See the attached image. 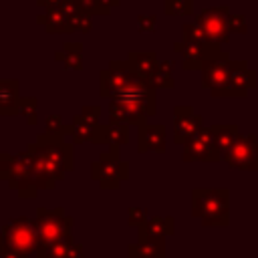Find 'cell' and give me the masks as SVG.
Instances as JSON below:
<instances>
[{
    "label": "cell",
    "instance_id": "6da1fadb",
    "mask_svg": "<svg viewBox=\"0 0 258 258\" xmlns=\"http://www.w3.org/2000/svg\"><path fill=\"white\" fill-rule=\"evenodd\" d=\"M34 155V167L30 179L16 189L20 200H34L40 189H52L64 173L73 169L75 153L73 143L64 137H54L48 133H38L34 143H28Z\"/></svg>",
    "mask_w": 258,
    "mask_h": 258
},
{
    "label": "cell",
    "instance_id": "7a4b0ae2",
    "mask_svg": "<svg viewBox=\"0 0 258 258\" xmlns=\"http://www.w3.org/2000/svg\"><path fill=\"white\" fill-rule=\"evenodd\" d=\"M155 111H157L155 89L147 81H141L125 95L109 101V123L137 127L149 117H153Z\"/></svg>",
    "mask_w": 258,
    "mask_h": 258
},
{
    "label": "cell",
    "instance_id": "3957f363",
    "mask_svg": "<svg viewBox=\"0 0 258 258\" xmlns=\"http://www.w3.org/2000/svg\"><path fill=\"white\" fill-rule=\"evenodd\" d=\"M191 216L204 228H226L230 224V191L226 187H194Z\"/></svg>",
    "mask_w": 258,
    "mask_h": 258
},
{
    "label": "cell",
    "instance_id": "277c9868",
    "mask_svg": "<svg viewBox=\"0 0 258 258\" xmlns=\"http://www.w3.org/2000/svg\"><path fill=\"white\" fill-rule=\"evenodd\" d=\"M22 254H36L40 248V236L36 220L28 216H14L2 226V244Z\"/></svg>",
    "mask_w": 258,
    "mask_h": 258
},
{
    "label": "cell",
    "instance_id": "5b68a950",
    "mask_svg": "<svg viewBox=\"0 0 258 258\" xmlns=\"http://www.w3.org/2000/svg\"><path fill=\"white\" fill-rule=\"evenodd\" d=\"M143 79L137 77V73L133 71V67L129 64V60H111L107 69H103L99 73V95L103 99H115L125 95L127 91H131L137 83H141Z\"/></svg>",
    "mask_w": 258,
    "mask_h": 258
},
{
    "label": "cell",
    "instance_id": "8992f818",
    "mask_svg": "<svg viewBox=\"0 0 258 258\" xmlns=\"http://www.w3.org/2000/svg\"><path fill=\"white\" fill-rule=\"evenodd\" d=\"M119 147H109L91 163V177L103 189H119L129 179V165L119 157Z\"/></svg>",
    "mask_w": 258,
    "mask_h": 258
},
{
    "label": "cell",
    "instance_id": "52a82bcc",
    "mask_svg": "<svg viewBox=\"0 0 258 258\" xmlns=\"http://www.w3.org/2000/svg\"><path fill=\"white\" fill-rule=\"evenodd\" d=\"M34 220H36V228H38V236H40V248H46L50 244H56V242L73 236L71 232H73L75 220L69 214H64L62 208H52V210L38 208Z\"/></svg>",
    "mask_w": 258,
    "mask_h": 258
},
{
    "label": "cell",
    "instance_id": "ba28073f",
    "mask_svg": "<svg viewBox=\"0 0 258 258\" xmlns=\"http://www.w3.org/2000/svg\"><path fill=\"white\" fill-rule=\"evenodd\" d=\"M32 167H34V155L28 145L16 153H8V151L0 153V177L14 191L30 179Z\"/></svg>",
    "mask_w": 258,
    "mask_h": 258
},
{
    "label": "cell",
    "instance_id": "9c48e42d",
    "mask_svg": "<svg viewBox=\"0 0 258 258\" xmlns=\"http://www.w3.org/2000/svg\"><path fill=\"white\" fill-rule=\"evenodd\" d=\"M230 6L228 4H218V6H210L204 8L202 12L196 14L194 22H198L202 26V30L208 34V38L216 44H228L230 42Z\"/></svg>",
    "mask_w": 258,
    "mask_h": 258
},
{
    "label": "cell",
    "instance_id": "30bf717a",
    "mask_svg": "<svg viewBox=\"0 0 258 258\" xmlns=\"http://www.w3.org/2000/svg\"><path fill=\"white\" fill-rule=\"evenodd\" d=\"M232 71H234V58H230L228 50H224L214 58H208L202 67V87L208 89L214 99H222V93L230 83Z\"/></svg>",
    "mask_w": 258,
    "mask_h": 258
},
{
    "label": "cell",
    "instance_id": "8fae6325",
    "mask_svg": "<svg viewBox=\"0 0 258 258\" xmlns=\"http://www.w3.org/2000/svg\"><path fill=\"white\" fill-rule=\"evenodd\" d=\"M181 159L185 163L191 161H202V163H218L222 161V151L216 143L212 127H202L198 133H194L185 143H183V153Z\"/></svg>",
    "mask_w": 258,
    "mask_h": 258
},
{
    "label": "cell",
    "instance_id": "7c38bea8",
    "mask_svg": "<svg viewBox=\"0 0 258 258\" xmlns=\"http://www.w3.org/2000/svg\"><path fill=\"white\" fill-rule=\"evenodd\" d=\"M222 159L232 169L258 171V137L254 133H240Z\"/></svg>",
    "mask_w": 258,
    "mask_h": 258
},
{
    "label": "cell",
    "instance_id": "4fadbf2b",
    "mask_svg": "<svg viewBox=\"0 0 258 258\" xmlns=\"http://www.w3.org/2000/svg\"><path fill=\"white\" fill-rule=\"evenodd\" d=\"M173 50L181 54L183 71H202V67L208 58H214V56L224 52L222 46L210 48V46H202V44H196V42H187L183 38L173 42Z\"/></svg>",
    "mask_w": 258,
    "mask_h": 258
},
{
    "label": "cell",
    "instance_id": "5bb4252c",
    "mask_svg": "<svg viewBox=\"0 0 258 258\" xmlns=\"http://www.w3.org/2000/svg\"><path fill=\"white\" fill-rule=\"evenodd\" d=\"M258 85V75L254 69L248 67L246 60H234V71L230 77L228 87L222 93V99H244L248 91Z\"/></svg>",
    "mask_w": 258,
    "mask_h": 258
},
{
    "label": "cell",
    "instance_id": "9a60e30c",
    "mask_svg": "<svg viewBox=\"0 0 258 258\" xmlns=\"http://www.w3.org/2000/svg\"><path fill=\"white\" fill-rule=\"evenodd\" d=\"M204 127V117L194 111L189 105H175L173 107V141L183 145L194 133Z\"/></svg>",
    "mask_w": 258,
    "mask_h": 258
},
{
    "label": "cell",
    "instance_id": "2e32d148",
    "mask_svg": "<svg viewBox=\"0 0 258 258\" xmlns=\"http://www.w3.org/2000/svg\"><path fill=\"white\" fill-rule=\"evenodd\" d=\"M107 129H109V123H85L77 117L71 119V123H67V129L64 133L73 137V143H97V145H103L107 143Z\"/></svg>",
    "mask_w": 258,
    "mask_h": 258
},
{
    "label": "cell",
    "instance_id": "e0dca14e",
    "mask_svg": "<svg viewBox=\"0 0 258 258\" xmlns=\"http://www.w3.org/2000/svg\"><path fill=\"white\" fill-rule=\"evenodd\" d=\"M165 127L161 123H147L143 121L141 125H137V151L145 153V151H157L163 153L165 151Z\"/></svg>",
    "mask_w": 258,
    "mask_h": 258
},
{
    "label": "cell",
    "instance_id": "ac0fdd59",
    "mask_svg": "<svg viewBox=\"0 0 258 258\" xmlns=\"http://www.w3.org/2000/svg\"><path fill=\"white\" fill-rule=\"evenodd\" d=\"M20 83L18 79H2L0 81V115L10 117L20 113Z\"/></svg>",
    "mask_w": 258,
    "mask_h": 258
},
{
    "label": "cell",
    "instance_id": "d6986e66",
    "mask_svg": "<svg viewBox=\"0 0 258 258\" xmlns=\"http://www.w3.org/2000/svg\"><path fill=\"white\" fill-rule=\"evenodd\" d=\"M175 234L173 216H149V220L137 228V240L141 238H167Z\"/></svg>",
    "mask_w": 258,
    "mask_h": 258
},
{
    "label": "cell",
    "instance_id": "ffe728a7",
    "mask_svg": "<svg viewBox=\"0 0 258 258\" xmlns=\"http://www.w3.org/2000/svg\"><path fill=\"white\" fill-rule=\"evenodd\" d=\"M127 60L133 67V71L137 73V77H141L147 83L159 69V58H157L155 50H131L127 54Z\"/></svg>",
    "mask_w": 258,
    "mask_h": 258
},
{
    "label": "cell",
    "instance_id": "44dd1931",
    "mask_svg": "<svg viewBox=\"0 0 258 258\" xmlns=\"http://www.w3.org/2000/svg\"><path fill=\"white\" fill-rule=\"evenodd\" d=\"M36 22L44 24V30L50 32V34H71V32H75L71 18L64 14V10L60 6L48 8L46 12L38 14L36 16Z\"/></svg>",
    "mask_w": 258,
    "mask_h": 258
},
{
    "label": "cell",
    "instance_id": "7402d4cb",
    "mask_svg": "<svg viewBox=\"0 0 258 258\" xmlns=\"http://www.w3.org/2000/svg\"><path fill=\"white\" fill-rule=\"evenodd\" d=\"M127 258H165V238H141L129 244Z\"/></svg>",
    "mask_w": 258,
    "mask_h": 258
},
{
    "label": "cell",
    "instance_id": "603a6c76",
    "mask_svg": "<svg viewBox=\"0 0 258 258\" xmlns=\"http://www.w3.org/2000/svg\"><path fill=\"white\" fill-rule=\"evenodd\" d=\"M83 244L75 242L73 236L64 238L56 244H50L46 248H40L34 256L36 258H83Z\"/></svg>",
    "mask_w": 258,
    "mask_h": 258
},
{
    "label": "cell",
    "instance_id": "cb8c5ba5",
    "mask_svg": "<svg viewBox=\"0 0 258 258\" xmlns=\"http://www.w3.org/2000/svg\"><path fill=\"white\" fill-rule=\"evenodd\" d=\"M54 60L67 69L83 71V42H64L62 48L54 52Z\"/></svg>",
    "mask_w": 258,
    "mask_h": 258
},
{
    "label": "cell",
    "instance_id": "d4e9b609",
    "mask_svg": "<svg viewBox=\"0 0 258 258\" xmlns=\"http://www.w3.org/2000/svg\"><path fill=\"white\" fill-rule=\"evenodd\" d=\"M212 131H214V137H216V143H218L222 155L234 145V141L242 133L236 123H216V125H212Z\"/></svg>",
    "mask_w": 258,
    "mask_h": 258
},
{
    "label": "cell",
    "instance_id": "484cf974",
    "mask_svg": "<svg viewBox=\"0 0 258 258\" xmlns=\"http://www.w3.org/2000/svg\"><path fill=\"white\" fill-rule=\"evenodd\" d=\"M149 85L155 91L157 89H173V85H175V81H173V60H161L159 69L151 77Z\"/></svg>",
    "mask_w": 258,
    "mask_h": 258
},
{
    "label": "cell",
    "instance_id": "4316f807",
    "mask_svg": "<svg viewBox=\"0 0 258 258\" xmlns=\"http://www.w3.org/2000/svg\"><path fill=\"white\" fill-rule=\"evenodd\" d=\"M181 38L187 40V42H196V44H202V46H210V48L220 46V44H216V42H212V40L208 38V34L202 30V26H200L198 22H185V24L181 26Z\"/></svg>",
    "mask_w": 258,
    "mask_h": 258
},
{
    "label": "cell",
    "instance_id": "83f0119b",
    "mask_svg": "<svg viewBox=\"0 0 258 258\" xmlns=\"http://www.w3.org/2000/svg\"><path fill=\"white\" fill-rule=\"evenodd\" d=\"M163 14L165 16H191L194 0H163Z\"/></svg>",
    "mask_w": 258,
    "mask_h": 258
},
{
    "label": "cell",
    "instance_id": "f1b7e54d",
    "mask_svg": "<svg viewBox=\"0 0 258 258\" xmlns=\"http://www.w3.org/2000/svg\"><path fill=\"white\" fill-rule=\"evenodd\" d=\"M129 141V125H119V123H109L107 129V145L109 147H119Z\"/></svg>",
    "mask_w": 258,
    "mask_h": 258
},
{
    "label": "cell",
    "instance_id": "f546056e",
    "mask_svg": "<svg viewBox=\"0 0 258 258\" xmlns=\"http://www.w3.org/2000/svg\"><path fill=\"white\" fill-rule=\"evenodd\" d=\"M36 109H38L36 97H22V101H20V113H18V115H22V117L26 119V123L34 127V125L38 123Z\"/></svg>",
    "mask_w": 258,
    "mask_h": 258
},
{
    "label": "cell",
    "instance_id": "4dcf8cb0",
    "mask_svg": "<svg viewBox=\"0 0 258 258\" xmlns=\"http://www.w3.org/2000/svg\"><path fill=\"white\" fill-rule=\"evenodd\" d=\"M44 133H48V135H54V137H64L67 133H64V129H67V123H64V119H62V115H58V113H54V115H48L46 117V121H44Z\"/></svg>",
    "mask_w": 258,
    "mask_h": 258
},
{
    "label": "cell",
    "instance_id": "1f68e13d",
    "mask_svg": "<svg viewBox=\"0 0 258 258\" xmlns=\"http://www.w3.org/2000/svg\"><path fill=\"white\" fill-rule=\"evenodd\" d=\"M75 117L81 119V121H85V123L97 125V123H101V121H99V119H101V107H99V105H85V107L81 109V113H77Z\"/></svg>",
    "mask_w": 258,
    "mask_h": 258
},
{
    "label": "cell",
    "instance_id": "d6a6232c",
    "mask_svg": "<svg viewBox=\"0 0 258 258\" xmlns=\"http://www.w3.org/2000/svg\"><path fill=\"white\" fill-rule=\"evenodd\" d=\"M147 220H149V214H147L145 208L135 206V208H129V210H127V224H129V226L139 228V226H143Z\"/></svg>",
    "mask_w": 258,
    "mask_h": 258
},
{
    "label": "cell",
    "instance_id": "836d02e7",
    "mask_svg": "<svg viewBox=\"0 0 258 258\" xmlns=\"http://www.w3.org/2000/svg\"><path fill=\"white\" fill-rule=\"evenodd\" d=\"M81 6L91 16H107L111 12L109 8H105V4L101 0H81Z\"/></svg>",
    "mask_w": 258,
    "mask_h": 258
},
{
    "label": "cell",
    "instance_id": "e575fe53",
    "mask_svg": "<svg viewBox=\"0 0 258 258\" xmlns=\"http://www.w3.org/2000/svg\"><path fill=\"white\" fill-rule=\"evenodd\" d=\"M155 24H157V16L155 14H139L137 16V30L139 32H155Z\"/></svg>",
    "mask_w": 258,
    "mask_h": 258
},
{
    "label": "cell",
    "instance_id": "d590c367",
    "mask_svg": "<svg viewBox=\"0 0 258 258\" xmlns=\"http://www.w3.org/2000/svg\"><path fill=\"white\" fill-rule=\"evenodd\" d=\"M230 32L232 34H246L248 32V24H246L244 14H230Z\"/></svg>",
    "mask_w": 258,
    "mask_h": 258
},
{
    "label": "cell",
    "instance_id": "8d00e7d4",
    "mask_svg": "<svg viewBox=\"0 0 258 258\" xmlns=\"http://www.w3.org/2000/svg\"><path fill=\"white\" fill-rule=\"evenodd\" d=\"M0 258H28V254H22V252L12 250L8 246H0Z\"/></svg>",
    "mask_w": 258,
    "mask_h": 258
},
{
    "label": "cell",
    "instance_id": "74e56055",
    "mask_svg": "<svg viewBox=\"0 0 258 258\" xmlns=\"http://www.w3.org/2000/svg\"><path fill=\"white\" fill-rule=\"evenodd\" d=\"M60 2H62V0H36V4L42 6V8H46V10H48V8H56V6H60Z\"/></svg>",
    "mask_w": 258,
    "mask_h": 258
}]
</instances>
